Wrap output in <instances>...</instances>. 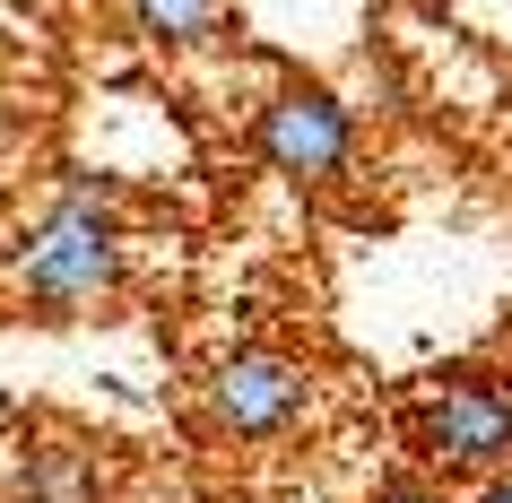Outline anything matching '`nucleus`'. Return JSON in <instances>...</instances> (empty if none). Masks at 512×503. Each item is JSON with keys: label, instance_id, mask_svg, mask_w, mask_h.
Returning a JSON list of instances; mask_svg holds the SVG:
<instances>
[{"label": "nucleus", "instance_id": "nucleus-6", "mask_svg": "<svg viewBox=\"0 0 512 503\" xmlns=\"http://www.w3.org/2000/svg\"><path fill=\"white\" fill-rule=\"evenodd\" d=\"M27 503H96V460L79 443H44L27 460Z\"/></svg>", "mask_w": 512, "mask_h": 503}, {"label": "nucleus", "instance_id": "nucleus-5", "mask_svg": "<svg viewBox=\"0 0 512 503\" xmlns=\"http://www.w3.org/2000/svg\"><path fill=\"white\" fill-rule=\"evenodd\" d=\"M131 18L157 44H217L226 35V0H131Z\"/></svg>", "mask_w": 512, "mask_h": 503}, {"label": "nucleus", "instance_id": "nucleus-2", "mask_svg": "<svg viewBox=\"0 0 512 503\" xmlns=\"http://www.w3.org/2000/svg\"><path fill=\"white\" fill-rule=\"evenodd\" d=\"M417 451L443 460V469H469V477H495L512 460V391L504 382H486V373H460L443 391L408 417Z\"/></svg>", "mask_w": 512, "mask_h": 503}, {"label": "nucleus", "instance_id": "nucleus-8", "mask_svg": "<svg viewBox=\"0 0 512 503\" xmlns=\"http://www.w3.org/2000/svg\"><path fill=\"white\" fill-rule=\"evenodd\" d=\"M486 503H512V486H495V495H486Z\"/></svg>", "mask_w": 512, "mask_h": 503}, {"label": "nucleus", "instance_id": "nucleus-3", "mask_svg": "<svg viewBox=\"0 0 512 503\" xmlns=\"http://www.w3.org/2000/svg\"><path fill=\"white\" fill-rule=\"evenodd\" d=\"M252 148H261V165L287 174V183H330V174L348 165V148H356V122H348L339 96H322V87H287V96H270Z\"/></svg>", "mask_w": 512, "mask_h": 503}, {"label": "nucleus", "instance_id": "nucleus-1", "mask_svg": "<svg viewBox=\"0 0 512 503\" xmlns=\"http://www.w3.org/2000/svg\"><path fill=\"white\" fill-rule=\"evenodd\" d=\"M18 278H27L35 304H53V313H79L96 295L122 278V252H113V200L96 183H70L61 191V209L44 217L18 252Z\"/></svg>", "mask_w": 512, "mask_h": 503}, {"label": "nucleus", "instance_id": "nucleus-4", "mask_svg": "<svg viewBox=\"0 0 512 503\" xmlns=\"http://www.w3.org/2000/svg\"><path fill=\"white\" fill-rule=\"evenodd\" d=\"M209 408H217L226 434H278V425H296V408H304V365L296 356H270V347H243V356L217 365Z\"/></svg>", "mask_w": 512, "mask_h": 503}, {"label": "nucleus", "instance_id": "nucleus-7", "mask_svg": "<svg viewBox=\"0 0 512 503\" xmlns=\"http://www.w3.org/2000/svg\"><path fill=\"white\" fill-rule=\"evenodd\" d=\"M374 503H452L443 486H426V477H400V486H382Z\"/></svg>", "mask_w": 512, "mask_h": 503}]
</instances>
